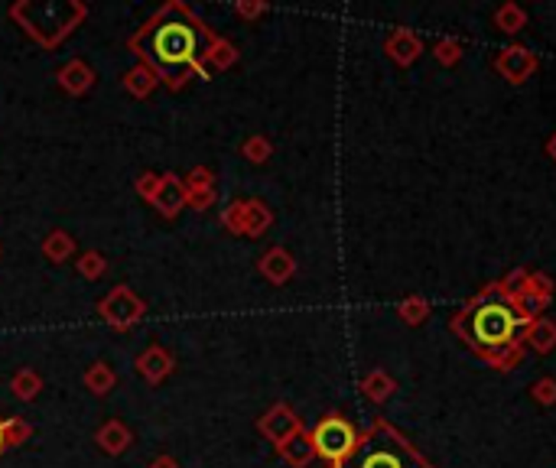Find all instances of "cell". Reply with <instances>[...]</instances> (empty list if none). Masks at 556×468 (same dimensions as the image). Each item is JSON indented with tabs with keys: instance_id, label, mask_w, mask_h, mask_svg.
<instances>
[{
	"instance_id": "obj_7",
	"label": "cell",
	"mask_w": 556,
	"mask_h": 468,
	"mask_svg": "<svg viewBox=\"0 0 556 468\" xmlns=\"http://www.w3.org/2000/svg\"><path fill=\"white\" fill-rule=\"evenodd\" d=\"M387 49H391V56H394L397 62H413V59L419 56V40L410 36V33H397L394 40L387 42Z\"/></svg>"
},
{
	"instance_id": "obj_14",
	"label": "cell",
	"mask_w": 556,
	"mask_h": 468,
	"mask_svg": "<svg viewBox=\"0 0 556 468\" xmlns=\"http://www.w3.org/2000/svg\"><path fill=\"white\" fill-rule=\"evenodd\" d=\"M0 449H4V426H0Z\"/></svg>"
},
{
	"instance_id": "obj_11",
	"label": "cell",
	"mask_w": 556,
	"mask_h": 468,
	"mask_svg": "<svg viewBox=\"0 0 556 468\" xmlns=\"http://www.w3.org/2000/svg\"><path fill=\"white\" fill-rule=\"evenodd\" d=\"M533 397H537V400H543V404H553V400H556V384H553V380H541V384L533 388Z\"/></svg>"
},
{
	"instance_id": "obj_13",
	"label": "cell",
	"mask_w": 556,
	"mask_h": 468,
	"mask_svg": "<svg viewBox=\"0 0 556 468\" xmlns=\"http://www.w3.org/2000/svg\"><path fill=\"white\" fill-rule=\"evenodd\" d=\"M550 156H553V160H556V137L550 140Z\"/></svg>"
},
{
	"instance_id": "obj_1",
	"label": "cell",
	"mask_w": 556,
	"mask_h": 468,
	"mask_svg": "<svg viewBox=\"0 0 556 468\" xmlns=\"http://www.w3.org/2000/svg\"><path fill=\"white\" fill-rule=\"evenodd\" d=\"M144 56L154 62V69H160L166 79L189 72L199 62V52L205 46V33L195 23L193 16L170 10L160 23H154L144 36Z\"/></svg>"
},
{
	"instance_id": "obj_2",
	"label": "cell",
	"mask_w": 556,
	"mask_h": 468,
	"mask_svg": "<svg viewBox=\"0 0 556 468\" xmlns=\"http://www.w3.org/2000/svg\"><path fill=\"white\" fill-rule=\"evenodd\" d=\"M521 325V315L511 303L504 299H482L478 306L468 309L466 323V335L476 342L478 348H501V345H511L514 342V332Z\"/></svg>"
},
{
	"instance_id": "obj_4",
	"label": "cell",
	"mask_w": 556,
	"mask_h": 468,
	"mask_svg": "<svg viewBox=\"0 0 556 468\" xmlns=\"http://www.w3.org/2000/svg\"><path fill=\"white\" fill-rule=\"evenodd\" d=\"M355 445H358L355 429L348 426L345 420H339V417L323 420L313 433V449L329 462H345L348 455L355 453Z\"/></svg>"
},
{
	"instance_id": "obj_12",
	"label": "cell",
	"mask_w": 556,
	"mask_h": 468,
	"mask_svg": "<svg viewBox=\"0 0 556 468\" xmlns=\"http://www.w3.org/2000/svg\"><path fill=\"white\" fill-rule=\"evenodd\" d=\"M436 49H439V59H443V62H456V59H459V46H456V42H449V40L439 42Z\"/></svg>"
},
{
	"instance_id": "obj_9",
	"label": "cell",
	"mask_w": 556,
	"mask_h": 468,
	"mask_svg": "<svg viewBox=\"0 0 556 468\" xmlns=\"http://www.w3.org/2000/svg\"><path fill=\"white\" fill-rule=\"evenodd\" d=\"M401 315L407 323H419V319L427 315V303H423V299H410V303H403L401 306Z\"/></svg>"
},
{
	"instance_id": "obj_3",
	"label": "cell",
	"mask_w": 556,
	"mask_h": 468,
	"mask_svg": "<svg viewBox=\"0 0 556 468\" xmlns=\"http://www.w3.org/2000/svg\"><path fill=\"white\" fill-rule=\"evenodd\" d=\"M342 468H419L417 455L397 439H381L378 433L368 443L355 445Z\"/></svg>"
},
{
	"instance_id": "obj_8",
	"label": "cell",
	"mask_w": 556,
	"mask_h": 468,
	"mask_svg": "<svg viewBox=\"0 0 556 468\" xmlns=\"http://www.w3.org/2000/svg\"><path fill=\"white\" fill-rule=\"evenodd\" d=\"M498 26L501 30H508V33H517L521 26H524V14H521L514 4H508V7L498 10Z\"/></svg>"
},
{
	"instance_id": "obj_10",
	"label": "cell",
	"mask_w": 556,
	"mask_h": 468,
	"mask_svg": "<svg viewBox=\"0 0 556 468\" xmlns=\"http://www.w3.org/2000/svg\"><path fill=\"white\" fill-rule=\"evenodd\" d=\"M368 394L378 397V400H384V397L391 394V380H387L384 374H374V378L368 380Z\"/></svg>"
},
{
	"instance_id": "obj_6",
	"label": "cell",
	"mask_w": 556,
	"mask_h": 468,
	"mask_svg": "<svg viewBox=\"0 0 556 468\" xmlns=\"http://www.w3.org/2000/svg\"><path fill=\"white\" fill-rule=\"evenodd\" d=\"M527 345H531L533 351H550V348L556 345V325L547 323V319L533 323L531 332H527Z\"/></svg>"
},
{
	"instance_id": "obj_5",
	"label": "cell",
	"mask_w": 556,
	"mask_h": 468,
	"mask_svg": "<svg viewBox=\"0 0 556 468\" xmlns=\"http://www.w3.org/2000/svg\"><path fill=\"white\" fill-rule=\"evenodd\" d=\"M537 69V56L527 49H504L498 56V72L511 81H524Z\"/></svg>"
}]
</instances>
